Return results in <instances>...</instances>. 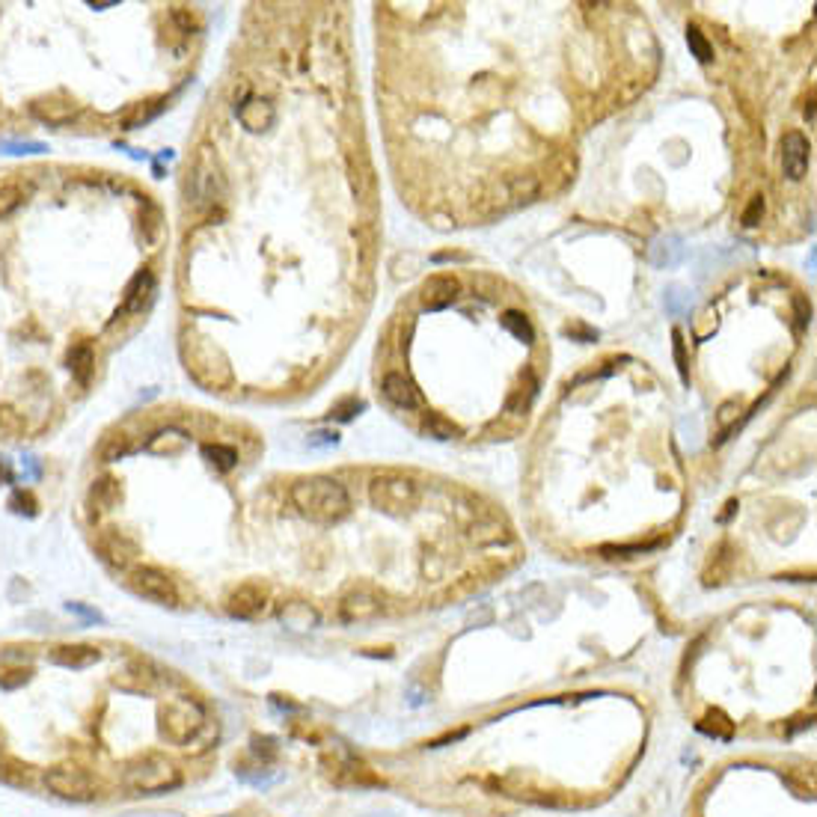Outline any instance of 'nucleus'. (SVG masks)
<instances>
[{"instance_id": "obj_9", "label": "nucleus", "mask_w": 817, "mask_h": 817, "mask_svg": "<svg viewBox=\"0 0 817 817\" xmlns=\"http://www.w3.org/2000/svg\"><path fill=\"white\" fill-rule=\"evenodd\" d=\"M78 111H80L78 101L63 96V92H48V96H39L30 101V113L37 116L39 122L54 125V128L69 125L78 116Z\"/></svg>"}, {"instance_id": "obj_30", "label": "nucleus", "mask_w": 817, "mask_h": 817, "mask_svg": "<svg viewBox=\"0 0 817 817\" xmlns=\"http://www.w3.org/2000/svg\"><path fill=\"white\" fill-rule=\"evenodd\" d=\"M27 681H30V669H18V666L0 669V686L4 690H16V686H25Z\"/></svg>"}, {"instance_id": "obj_27", "label": "nucleus", "mask_w": 817, "mask_h": 817, "mask_svg": "<svg viewBox=\"0 0 817 817\" xmlns=\"http://www.w3.org/2000/svg\"><path fill=\"white\" fill-rule=\"evenodd\" d=\"M686 45H690V51L698 63H710L714 60V48H710V42L705 39V33L698 27H686Z\"/></svg>"}, {"instance_id": "obj_22", "label": "nucleus", "mask_w": 817, "mask_h": 817, "mask_svg": "<svg viewBox=\"0 0 817 817\" xmlns=\"http://www.w3.org/2000/svg\"><path fill=\"white\" fill-rule=\"evenodd\" d=\"M90 500H92V505H99V508H111V505H116V500H120V482L111 479V476H104V479H99V482H92Z\"/></svg>"}, {"instance_id": "obj_36", "label": "nucleus", "mask_w": 817, "mask_h": 817, "mask_svg": "<svg viewBox=\"0 0 817 817\" xmlns=\"http://www.w3.org/2000/svg\"><path fill=\"white\" fill-rule=\"evenodd\" d=\"M793 303H797V313H800V327H805V324H809V318H812V306L805 310V301L802 298H797Z\"/></svg>"}, {"instance_id": "obj_33", "label": "nucleus", "mask_w": 817, "mask_h": 817, "mask_svg": "<svg viewBox=\"0 0 817 817\" xmlns=\"http://www.w3.org/2000/svg\"><path fill=\"white\" fill-rule=\"evenodd\" d=\"M360 410H363V401L345 398V401H339V405L334 408V413H330V417H336L339 422H348V419H354V413H360Z\"/></svg>"}, {"instance_id": "obj_11", "label": "nucleus", "mask_w": 817, "mask_h": 817, "mask_svg": "<svg viewBox=\"0 0 817 817\" xmlns=\"http://www.w3.org/2000/svg\"><path fill=\"white\" fill-rule=\"evenodd\" d=\"M235 116H239V122L250 134H262V132H268V128H274V122H277L274 104H271L268 99H259V96L241 99L239 104H235Z\"/></svg>"}, {"instance_id": "obj_29", "label": "nucleus", "mask_w": 817, "mask_h": 817, "mask_svg": "<svg viewBox=\"0 0 817 817\" xmlns=\"http://www.w3.org/2000/svg\"><path fill=\"white\" fill-rule=\"evenodd\" d=\"M0 152H6V155H39V152H48V146L45 143H33V140H4L0 143Z\"/></svg>"}, {"instance_id": "obj_28", "label": "nucleus", "mask_w": 817, "mask_h": 817, "mask_svg": "<svg viewBox=\"0 0 817 817\" xmlns=\"http://www.w3.org/2000/svg\"><path fill=\"white\" fill-rule=\"evenodd\" d=\"M203 452H206V458L211 461V464H218L220 470H229V467H235V461H239V452H235L232 446H223V443H208Z\"/></svg>"}, {"instance_id": "obj_18", "label": "nucleus", "mask_w": 817, "mask_h": 817, "mask_svg": "<svg viewBox=\"0 0 817 817\" xmlns=\"http://www.w3.org/2000/svg\"><path fill=\"white\" fill-rule=\"evenodd\" d=\"M99 550L104 553V559H108L111 565H120V568H125L128 562L134 559V544L128 541L122 532H108V536H101V541H99Z\"/></svg>"}, {"instance_id": "obj_5", "label": "nucleus", "mask_w": 817, "mask_h": 817, "mask_svg": "<svg viewBox=\"0 0 817 817\" xmlns=\"http://www.w3.org/2000/svg\"><path fill=\"white\" fill-rule=\"evenodd\" d=\"M125 781H128V788H134L140 793H158V790L175 788L182 781V776L170 761L149 755L143 761H137L125 769Z\"/></svg>"}, {"instance_id": "obj_26", "label": "nucleus", "mask_w": 817, "mask_h": 817, "mask_svg": "<svg viewBox=\"0 0 817 817\" xmlns=\"http://www.w3.org/2000/svg\"><path fill=\"white\" fill-rule=\"evenodd\" d=\"M21 203H25V187L21 185H0V220L9 218L13 211L21 208Z\"/></svg>"}, {"instance_id": "obj_35", "label": "nucleus", "mask_w": 817, "mask_h": 817, "mask_svg": "<svg viewBox=\"0 0 817 817\" xmlns=\"http://www.w3.org/2000/svg\"><path fill=\"white\" fill-rule=\"evenodd\" d=\"M761 215H764V199H761V196H755V199H752V206L746 208L743 223H746V227H755V223L761 220Z\"/></svg>"}, {"instance_id": "obj_31", "label": "nucleus", "mask_w": 817, "mask_h": 817, "mask_svg": "<svg viewBox=\"0 0 817 817\" xmlns=\"http://www.w3.org/2000/svg\"><path fill=\"white\" fill-rule=\"evenodd\" d=\"M0 779L9 781V785H27V767H21L18 761H0Z\"/></svg>"}, {"instance_id": "obj_37", "label": "nucleus", "mask_w": 817, "mask_h": 817, "mask_svg": "<svg viewBox=\"0 0 817 817\" xmlns=\"http://www.w3.org/2000/svg\"><path fill=\"white\" fill-rule=\"evenodd\" d=\"M315 440L313 443H336V434H330V431H318V434H313Z\"/></svg>"}, {"instance_id": "obj_16", "label": "nucleus", "mask_w": 817, "mask_h": 817, "mask_svg": "<svg viewBox=\"0 0 817 817\" xmlns=\"http://www.w3.org/2000/svg\"><path fill=\"white\" fill-rule=\"evenodd\" d=\"M384 396L393 401L396 408H401V410H413V408H419L422 405V398H419V389L413 387L405 375H398V372H393V375H387L384 377Z\"/></svg>"}, {"instance_id": "obj_1", "label": "nucleus", "mask_w": 817, "mask_h": 817, "mask_svg": "<svg viewBox=\"0 0 817 817\" xmlns=\"http://www.w3.org/2000/svg\"><path fill=\"white\" fill-rule=\"evenodd\" d=\"M292 503L306 520H313V524H324V526L342 520L351 508L348 491L342 488L336 479H327V476H313V479L294 482Z\"/></svg>"}, {"instance_id": "obj_6", "label": "nucleus", "mask_w": 817, "mask_h": 817, "mask_svg": "<svg viewBox=\"0 0 817 817\" xmlns=\"http://www.w3.org/2000/svg\"><path fill=\"white\" fill-rule=\"evenodd\" d=\"M369 496L375 508H384V512H408L419 503V488L405 476H377L369 484Z\"/></svg>"}, {"instance_id": "obj_8", "label": "nucleus", "mask_w": 817, "mask_h": 817, "mask_svg": "<svg viewBox=\"0 0 817 817\" xmlns=\"http://www.w3.org/2000/svg\"><path fill=\"white\" fill-rule=\"evenodd\" d=\"M199 728H203V714L191 702H175L161 714V731L175 743L191 740Z\"/></svg>"}, {"instance_id": "obj_15", "label": "nucleus", "mask_w": 817, "mask_h": 817, "mask_svg": "<svg viewBox=\"0 0 817 817\" xmlns=\"http://www.w3.org/2000/svg\"><path fill=\"white\" fill-rule=\"evenodd\" d=\"M101 660V651L96 645H57L51 651V663L63 669H90Z\"/></svg>"}, {"instance_id": "obj_21", "label": "nucleus", "mask_w": 817, "mask_h": 817, "mask_svg": "<svg viewBox=\"0 0 817 817\" xmlns=\"http://www.w3.org/2000/svg\"><path fill=\"white\" fill-rule=\"evenodd\" d=\"M92 363H96V357H92V348L90 345H75L72 351H69V369H72V375L78 377L80 384L90 381Z\"/></svg>"}, {"instance_id": "obj_34", "label": "nucleus", "mask_w": 817, "mask_h": 817, "mask_svg": "<svg viewBox=\"0 0 817 817\" xmlns=\"http://www.w3.org/2000/svg\"><path fill=\"white\" fill-rule=\"evenodd\" d=\"M672 342H674V363H678V372H681V377L686 381V377H690V372H686V354H684V336H681V330H674V334H672Z\"/></svg>"}, {"instance_id": "obj_12", "label": "nucleus", "mask_w": 817, "mask_h": 817, "mask_svg": "<svg viewBox=\"0 0 817 817\" xmlns=\"http://www.w3.org/2000/svg\"><path fill=\"white\" fill-rule=\"evenodd\" d=\"M809 155L812 146L800 132H788L781 137V170H785L788 179H802L805 170H809Z\"/></svg>"}, {"instance_id": "obj_13", "label": "nucleus", "mask_w": 817, "mask_h": 817, "mask_svg": "<svg viewBox=\"0 0 817 817\" xmlns=\"http://www.w3.org/2000/svg\"><path fill=\"white\" fill-rule=\"evenodd\" d=\"M458 292H461L458 277H452V274H434V277H429V280L422 282L419 301H422L425 310H434L437 313V310H446V306L458 298Z\"/></svg>"}, {"instance_id": "obj_17", "label": "nucleus", "mask_w": 817, "mask_h": 817, "mask_svg": "<svg viewBox=\"0 0 817 817\" xmlns=\"http://www.w3.org/2000/svg\"><path fill=\"white\" fill-rule=\"evenodd\" d=\"M152 681H155V674L146 672L143 660H128L125 666L116 669V674H113V684L122 686V690H128V693H143L152 686Z\"/></svg>"}, {"instance_id": "obj_3", "label": "nucleus", "mask_w": 817, "mask_h": 817, "mask_svg": "<svg viewBox=\"0 0 817 817\" xmlns=\"http://www.w3.org/2000/svg\"><path fill=\"white\" fill-rule=\"evenodd\" d=\"M185 194L191 208L196 211H211L215 206H223V199H227V179H223L220 161L211 146L196 149L191 170H187Z\"/></svg>"}, {"instance_id": "obj_24", "label": "nucleus", "mask_w": 817, "mask_h": 817, "mask_svg": "<svg viewBox=\"0 0 817 817\" xmlns=\"http://www.w3.org/2000/svg\"><path fill=\"white\" fill-rule=\"evenodd\" d=\"M422 429L429 437H434V440H452V437L461 434L458 425L452 419H446L443 413H429L425 422H422Z\"/></svg>"}, {"instance_id": "obj_7", "label": "nucleus", "mask_w": 817, "mask_h": 817, "mask_svg": "<svg viewBox=\"0 0 817 817\" xmlns=\"http://www.w3.org/2000/svg\"><path fill=\"white\" fill-rule=\"evenodd\" d=\"M128 583H132V589L140 598L161 603V607H175V603H179V589H175V583L161 571V568H152V565L134 568L132 577H128Z\"/></svg>"}, {"instance_id": "obj_23", "label": "nucleus", "mask_w": 817, "mask_h": 817, "mask_svg": "<svg viewBox=\"0 0 817 817\" xmlns=\"http://www.w3.org/2000/svg\"><path fill=\"white\" fill-rule=\"evenodd\" d=\"M167 108V99H155V101H140L132 108V113H125V128H137V125H146L149 120H155V116Z\"/></svg>"}, {"instance_id": "obj_32", "label": "nucleus", "mask_w": 817, "mask_h": 817, "mask_svg": "<svg viewBox=\"0 0 817 817\" xmlns=\"http://www.w3.org/2000/svg\"><path fill=\"white\" fill-rule=\"evenodd\" d=\"M9 505H13V512H18V515H37V500H33L30 491H16Z\"/></svg>"}, {"instance_id": "obj_2", "label": "nucleus", "mask_w": 817, "mask_h": 817, "mask_svg": "<svg viewBox=\"0 0 817 817\" xmlns=\"http://www.w3.org/2000/svg\"><path fill=\"white\" fill-rule=\"evenodd\" d=\"M182 360H185L187 375L206 389H223L232 381V366H229L227 351L215 345L208 336H199V334L187 336L182 345Z\"/></svg>"}, {"instance_id": "obj_14", "label": "nucleus", "mask_w": 817, "mask_h": 817, "mask_svg": "<svg viewBox=\"0 0 817 817\" xmlns=\"http://www.w3.org/2000/svg\"><path fill=\"white\" fill-rule=\"evenodd\" d=\"M152 292H155V277H152V271H137V277L128 282L125 289V301L122 306L116 310V318L120 315H137L143 313V306L152 301Z\"/></svg>"}, {"instance_id": "obj_4", "label": "nucleus", "mask_w": 817, "mask_h": 817, "mask_svg": "<svg viewBox=\"0 0 817 817\" xmlns=\"http://www.w3.org/2000/svg\"><path fill=\"white\" fill-rule=\"evenodd\" d=\"M45 785H48L54 797H60L66 802H92L101 790L96 776L80 767H72V764L48 769V773H45Z\"/></svg>"}, {"instance_id": "obj_10", "label": "nucleus", "mask_w": 817, "mask_h": 817, "mask_svg": "<svg viewBox=\"0 0 817 817\" xmlns=\"http://www.w3.org/2000/svg\"><path fill=\"white\" fill-rule=\"evenodd\" d=\"M268 607V589L259 583H244L227 598V612L232 619H259Z\"/></svg>"}, {"instance_id": "obj_20", "label": "nucleus", "mask_w": 817, "mask_h": 817, "mask_svg": "<svg viewBox=\"0 0 817 817\" xmlns=\"http://www.w3.org/2000/svg\"><path fill=\"white\" fill-rule=\"evenodd\" d=\"M27 429V419L13 405H0V440H13Z\"/></svg>"}, {"instance_id": "obj_25", "label": "nucleus", "mask_w": 817, "mask_h": 817, "mask_svg": "<svg viewBox=\"0 0 817 817\" xmlns=\"http://www.w3.org/2000/svg\"><path fill=\"white\" fill-rule=\"evenodd\" d=\"M503 327H505L512 336H517L520 342H526V345H532V342H536V330H532L529 318H526L524 313L508 310V313L503 315Z\"/></svg>"}, {"instance_id": "obj_19", "label": "nucleus", "mask_w": 817, "mask_h": 817, "mask_svg": "<svg viewBox=\"0 0 817 817\" xmlns=\"http://www.w3.org/2000/svg\"><path fill=\"white\" fill-rule=\"evenodd\" d=\"M342 610H345L348 619H369V615L377 612V600L369 595V591H354V595H348L345 603H342Z\"/></svg>"}]
</instances>
